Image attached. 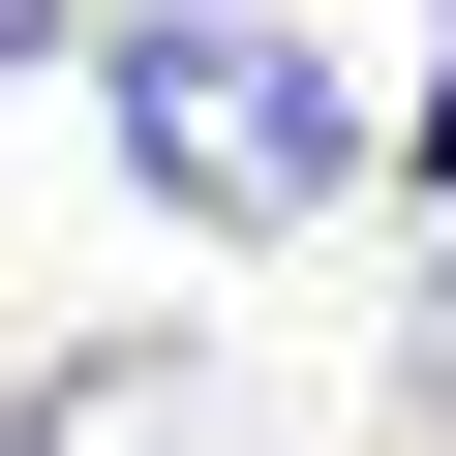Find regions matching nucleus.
I'll return each instance as SVG.
<instances>
[{
	"instance_id": "nucleus-3",
	"label": "nucleus",
	"mask_w": 456,
	"mask_h": 456,
	"mask_svg": "<svg viewBox=\"0 0 456 456\" xmlns=\"http://www.w3.org/2000/svg\"><path fill=\"white\" fill-rule=\"evenodd\" d=\"M426 152H456V92H426Z\"/></svg>"
},
{
	"instance_id": "nucleus-1",
	"label": "nucleus",
	"mask_w": 456,
	"mask_h": 456,
	"mask_svg": "<svg viewBox=\"0 0 456 456\" xmlns=\"http://www.w3.org/2000/svg\"><path fill=\"white\" fill-rule=\"evenodd\" d=\"M92 122H122V183L152 213H213V244H274V213H335V61L305 31H244V0H122L92 31Z\"/></svg>"
},
{
	"instance_id": "nucleus-2",
	"label": "nucleus",
	"mask_w": 456,
	"mask_h": 456,
	"mask_svg": "<svg viewBox=\"0 0 456 456\" xmlns=\"http://www.w3.org/2000/svg\"><path fill=\"white\" fill-rule=\"evenodd\" d=\"M213 395H244V365H61V395H31V456H244Z\"/></svg>"
}]
</instances>
